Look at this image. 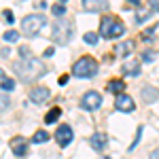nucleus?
I'll return each mask as SVG.
<instances>
[{
    "instance_id": "nucleus-29",
    "label": "nucleus",
    "mask_w": 159,
    "mask_h": 159,
    "mask_svg": "<svg viewBox=\"0 0 159 159\" xmlns=\"http://www.w3.org/2000/svg\"><path fill=\"white\" fill-rule=\"evenodd\" d=\"M19 53H21V57H32V51L28 47H19Z\"/></svg>"
},
{
    "instance_id": "nucleus-31",
    "label": "nucleus",
    "mask_w": 159,
    "mask_h": 159,
    "mask_svg": "<svg viewBox=\"0 0 159 159\" xmlns=\"http://www.w3.org/2000/svg\"><path fill=\"white\" fill-rule=\"evenodd\" d=\"M53 47H49V49H45V53H43V55H45V57H51V55H53Z\"/></svg>"
},
{
    "instance_id": "nucleus-2",
    "label": "nucleus",
    "mask_w": 159,
    "mask_h": 159,
    "mask_svg": "<svg viewBox=\"0 0 159 159\" xmlns=\"http://www.w3.org/2000/svg\"><path fill=\"white\" fill-rule=\"evenodd\" d=\"M125 34V25L121 19L112 17V15H104L100 21V36L102 38H119Z\"/></svg>"
},
{
    "instance_id": "nucleus-26",
    "label": "nucleus",
    "mask_w": 159,
    "mask_h": 159,
    "mask_svg": "<svg viewBox=\"0 0 159 159\" xmlns=\"http://www.w3.org/2000/svg\"><path fill=\"white\" fill-rule=\"evenodd\" d=\"M155 60V51H144L142 53V61H153Z\"/></svg>"
},
{
    "instance_id": "nucleus-33",
    "label": "nucleus",
    "mask_w": 159,
    "mask_h": 159,
    "mask_svg": "<svg viewBox=\"0 0 159 159\" xmlns=\"http://www.w3.org/2000/svg\"><path fill=\"white\" fill-rule=\"evenodd\" d=\"M129 4H140V0H127Z\"/></svg>"
},
{
    "instance_id": "nucleus-14",
    "label": "nucleus",
    "mask_w": 159,
    "mask_h": 159,
    "mask_svg": "<svg viewBox=\"0 0 159 159\" xmlns=\"http://www.w3.org/2000/svg\"><path fill=\"white\" fill-rule=\"evenodd\" d=\"M108 91L117 93V96H121L123 91H125V81H121V79H112V81L108 83Z\"/></svg>"
},
{
    "instance_id": "nucleus-27",
    "label": "nucleus",
    "mask_w": 159,
    "mask_h": 159,
    "mask_svg": "<svg viewBox=\"0 0 159 159\" xmlns=\"http://www.w3.org/2000/svg\"><path fill=\"white\" fill-rule=\"evenodd\" d=\"M142 132H144V129H142V127H138V132H136V140L132 142V147H129V148H136V144H138V142H140V138H142Z\"/></svg>"
},
{
    "instance_id": "nucleus-3",
    "label": "nucleus",
    "mask_w": 159,
    "mask_h": 159,
    "mask_svg": "<svg viewBox=\"0 0 159 159\" xmlns=\"http://www.w3.org/2000/svg\"><path fill=\"white\" fill-rule=\"evenodd\" d=\"M72 74L79 79H91L98 74V61L91 55H83L81 60H76L72 64Z\"/></svg>"
},
{
    "instance_id": "nucleus-22",
    "label": "nucleus",
    "mask_w": 159,
    "mask_h": 159,
    "mask_svg": "<svg viewBox=\"0 0 159 159\" xmlns=\"http://www.w3.org/2000/svg\"><path fill=\"white\" fill-rule=\"evenodd\" d=\"M0 87H2V91H13V89H15V81H13V79H2Z\"/></svg>"
},
{
    "instance_id": "nucleus-21",
    "label": "nucleus",
    "mask_w": 159,
    "mask_h": 159,
    "mask_svg": "<svg viewBox=\"0 0 159 159\" xmlns=\"http://www.w3.org/2000/svg\"><path fill=\"white\" fill-rule=\"evenodd\" d=\"M17 38H19V32H17V30H7V32H4V40H7V43H15Z\"/></svg>"
},
{
    "instance_id": "nucleus-8",
    "label": "nucleus",
    "mask_w": 159,
    "mask_h": 159,
    "mask_svg": "<svg viewBox=\"0 0 159 159\" xmlns=\"http://www.w3.org/2000/svg\"><path fill=\"white\" fill-rule=\"evenodd\" d=\"M72 138H74V134H72V127L70 125H61L60 129L55 132V140H57L60 147H68L72 142Z\"/></svg>"
},
{
    "instance_id": "nucleus-15",
    "label": "nucleus",
    "mask_w": 159,
    "mask_h": 159,
    "mask_svg": "<svg viewBox=\"0 0 159 159\" xmlns=\"http://www.w3.org/2000/svg\"><path fill=\"white\" fill-rule=\"evenodd\" d=\"M123 72L125 74H132V76H138V74H140V64H138V61H125V64H123Z\"/></svg>"
},
{
    "instance_id": "nucleus-19",
    "label": "nucleus",
    "mask_w": 159,
    "mask_h": 159,
    "mask_svg": "<svg viewBox=\"0 0 159 159\" xmlns=\"http://www.w3.org/2000/svg\"><path fill=\"white\" fill-rule=\"evenodd\" d=\"M51 13H53L57 19H61V17H64V13H66V4H61V2L53 4V7H51Z\"/></svg>"
},
{
    "instance_id": "nucleus-18",
    "label": "nucleus",
    "mask_w": 159,
    "mask_h": 159,
    "mask_svg": "<svg viewBox=\"0 0 159 159\" xmlns=\"http://www.w3.org/2000/svg\"><path fill=\"white\" fill-rule=\"evenodd\" d=\"M32 142L34 144H43V142H49V134L47 132H36L32 136Z\"/></svg>"
},
{
    "instance_id": "nucleus-24",
    "label": "nucleus",
    "mask_w": 159,
    "mask_h": 159,
    "mask_svg": "<svg viewBox=\"0 0 159 159\" xmlns=\"http://www.w3.org/2000/svg\"><path fill=\"white\" fill-rule=\"evenodd\" d=\"M2 17H4V21H7V24H13V21H15V15H13V11H9V9H4V11H2Z\"/></svg>"
},
{
    "instance_id": "nucleus-11",
    "label": "nucleus",
    "mask_w": 159,
    "mask_h": 159,
    "mask_svg": "<svg viewBox=\"0 0 159 159\" xmlns=\"http://www.w3.org/2000/svg\"><path fill=\"white\" fill-rule=\"evenodd\" d=\"M106 142H108V138H106V134H102V132H98V134H93L91 138H89V144H91L93 151L106 148Z\"/></svg>"
},
{
    "instance_id": "nucleus-13",
    "label": "nucleus",
    "mask_w": 159,
    "mask_h": 159,
    "mask_svg": "<svg viewBox=\"0 0 159 159\" xmlns=\"http://www.w3.org/2000/svg\"><path fill=\"white\" fill-rule=\"evenodd\" d=\"M159 98V89L153 85H147L142 87V100L147 102V104H151V102H155V100Z\"/></svg>"
},
{
    "instance_id": "nucleus-35",
    "label": "nucleus",
    "mask_w": 159,
    "mask_h": 159,
    "mask_svg": "<svg viewBox=\"0 0 159 159\" xmlns=\"http://www.w3.org/2000/svg\"><path fill=\"white\" fill-rule=\"evenodd\" d=\"M60 2H61V4H66V0H60Z\"/></svg>"
},
{
    "instance_id": "nucleus-25",
    "label": "nucleus",
    "mask_w": 159,
    "mask_h": 159,
    "mask_svg": "<svg viewBox=\"0 0 159 159\" xmlns=\"http://www.w3.org/2000/svg\"><path fill=\"white\" fill-rule=\"evenodd\" d=\"M155 30H157V25H153V28L144 30V32H142V38H144V40H151V38H153V34H155Z\"/></svg>"
},
{
    "instance_id": "nucleus-5",
    "label": "nucleus",
    "mask_w": 159,
    "mask_h": 159,
    "mask_svg": "<svg viewBox=\"0 0 159 159\" xmlns=\"http://www.w3.org/2000/svg\"><path fill=\"white\" fill-rule=\"evenodd\" d=\"M102 106V96L98 91H87L85 96L81 98V108L83 110H96Z\"/></svg>"
},
{
    "instance_id": "nucleus-6",
    "label": "nucleus",
    "mask_w": 159,
    "mask_h": 159,
    "mask_svg": "<svg viewBox=\"0 0 159 159\" xmlns=\"http://www.w3.org/2000/svg\"><path fill=\"white\" fill-rule=\"evenodd\" d=\"M70 24H61V21H57V24L53 25V32H51V38L55 40V43H68V38H70Z\"/></svg>"
},
{
    "instance_id": "nucleus-32",
    "label": "nucleus",
    "mask_w": 159,
    "mask_h": 159,
    "mask_svg": "<svg viewBox=\"0 0 159 159\" xmlns=\"http://www.w3.org/2000/svg\"><path fill=\"white\" fill-rule=\"evenodd\" d=\"M148 159H159V148H155V151L151 153V157H148Z\"/></svg>"
},
{
    "instance_id": "nucleus-17",
    "label": "nucleus",
    "mask_w": 159,
    "mask_h": 159,
    "mask_svg": "<svg viewBox=\"0 0 159 159\" xmlns=\"http://www.w3.org/2000/svg\"><path fill=\"white\" fill-rule=\"evenodd\" d=\"M60 115H61V110L57 108V106H55V108H51L49 112L45 115V123H47V125H51V123H55L57 119H60Z\"/></svg>"
},
{
    "instance_id": "nucleus-28",
    "label": "nucleus",
    "mask_w": 159,
    "mask_h": 159,
    "mask_svg": "<svg viewBox=\"0 0 159 159\" xmlns=\"http://www.w3.org/2000/svg\"><path fill=\"white\" fill-rule=\"evenodd\" d=\"M148 7L153 13H159V0H148Z\"/></svg>"
},
{
    "instance_id": "nucleus-10",
    "label": "nucleus",
    "mask_w": 159,
    "mask_h": 159,
    "mask_svg": "<svg viewBox=\"0 0 159 159\" xmlns=\"http://www.w3.org/2000/svg\"><path fill=\"white\" fill-rule=\"evenodd\" d=\"M51 96V91L47 89V87H34L32 91H30V102H34V104H43V102H47Z\"/></svg>"
},
{
    "instance_id": "nucleus-30",
    "label": "nucleus",
    "mask_w": 159,
    "mask_h": 159,
    "mask_svg": "<svg viewBox=\"0 0 159 159\" xmlns=\"http://www.w3.org/2000/svg\"><path fill=\"white\" fill-rule=\"evenodd\" d=\"M57 83H60V85H66V83H68V74H61L60 79H57Z\"/></svg>"
},
{
    "instance_id": "nucleus-37",
    "label": "nucleus",
    "mask_w": 159,
    "mask_h": 159,
    "mask_svg": "<svg viewBox=\"0 0 159 159\" xmlns=\"http://www.w3.org/2000/svg\"><path fill=\"white\" fill-rule=\"evenodd\" d=\"M0 53H2V51H0Z\"/></svg>"
},
{
    "instance_id": "nucleus-9",
    "label": "nucleus",
    "mask_w": 159,
    "mask_h": 159,
    "mask_svg": "<svg viewBox=\"0 0 159 159\" xmlns=\"http://www.w3.org/2000/svg\"><path fill=\"white\" fill-rule=\"evenodd\" d=\"M115 108L121 110V112H132V110L136 108V102L129 98V96L121 93V96H117V98H115Z\"/></svg>"
},
{
    "instance_id": "nucleus-36",
    "label": "nucleus",
    "mask_w": 159,
    "mask_h": 159,
    "mask_svg": "<svg viewBox=\"0 0 159 159\" xmlns=\"http://www.w3.org/2000/svg\"><path fill=\"white\" fill-rule=\"evenodd\" d=\"M106 159H110V157H106Z\"/></svg>"
},
{
    "instance_id": "nucleus-16",
    "label": "nucleus",
    "mask_w": 159,
    "mask_h": 159,
    "mask_svg": "<svg viewBox=\"0 0 159 159\" xmlns=\"http://www.w3.org/2000/svg\"><path fill=\"white\" fill-rule=\"evenodd\" d=\"M132 49H134V43H132V40H127V43H121V45L115 49V53H117V55H121V57H125V55H129V53H132Z\"/></svg>"
},
{
    "instance_id": "nucleus-1",
    "label": "nucleus",
    "mask_w": 159,
    "mask_h": 159,
    "mask_svg": "<svg viewBox=\"0 0 159 159\" xmlns=\"http://www.w3.org/2000/svg\"><path fill=\"white\" fill-rule=\"evenodd\" d=\"M15 72L19 74V79H24V81H36L40 79L43 74L47 72V68H45V64H40V60H36L34 55L32 57H21V60L15 61Z\"/></svg>"
},
{
    "instance_id": "nucleus-12",
    "label": "nucleus",
    "mask_w": 159,
    "mask_h": 159,
    "mask_svg": "<svg viewBox=\"0 0 159 159\" xmlns=\"http://www.w3.org/2000/svg\"><path fill=\"white\" fill-rule=\"evenodd\" d=\"M83 9L87 13H98L102 9H106V2L104 0H83Z\"/></svg>"
},
{
    "instance_id": "nucleus-23",
    "label": "nucleus",
    "mask_w": 159,
    "mask_h": 159,
    "mask_svg": "<svg viewBox=\"0 0 159 159\" xmlns=\"http://www.w3.org/2000/svg\"><path fill=\"white\" fill-rule=\"evenodd\" d=\"M83 40H85L87 45H98V34L96 32H87L85 36H83Z\"/></svg>"
},
{
    "instance_id": "nucleus-4",
    "label": "nucleus",
    "mask_w": 159,
    "mask_h": 159,
    "mask_svg": "<svg viewBox=\"0 0 159 159\" xmlns=\"http://www.w3.org/2000/svg\"><path fill=\"white\" fill-rule=\"evenodd\" d=\"M45 25H47V17H45V15H40V13L28 15V17L21 19V30H24L25 36H36Z\"/></svg>"
},
{
    "instance_id": "nucleus-34",
    "label": "nucleus",
    "mask_w": 159,
    "mask_h": 159,
    "mask_svg": "<svg viewBox=\"0 0 159 159\" xmlns=\"http://www.w3.org/2000/svg\"><path fill=\"white\" fill-rule=\"evenodd\" d=\"M0 79H2V68H0Z\"/></svg>"
},
{
    "instance_id": "nucleus-20",
    "label": "nucleus",
    "mask_w": 159,
    "mask_h": 159,
    "mask_svg": "<svg viewBox=\"0 0 159 159\" xmlns=\"http://www.w3.org/2000/svg\"><path fill=\"white\" fill-rule=\"evenodd\" d=\"M9 106H11V100H9V96H7L4 91H0V112H4Z\"/></svg>"
},
{
    "instance_id": "nucleus-7",
    "label": "nucleus",
    "mask_w": 159,
    "mask_h": 159,
    "mask_svg": "<svg viewBox=\"0 0 159 159\" xmlns=\"http://www.w3.org/2000/svg\"><path fill=\"white\" fill-rule=\"evenodd\" d=\"M11 148H13V155H17V157H25L28 151H30V142L25 140L24 136H15V138L11 140Z\"/></svg>"
}]
</instances>
